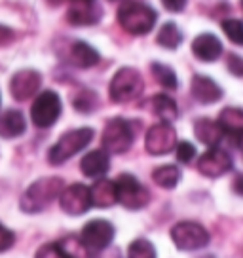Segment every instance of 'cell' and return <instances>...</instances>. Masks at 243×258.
Wrapping results in <instances>:
<instances>
[{
  "instance_id": "obj_1",
  "label": "cell",
  "mask_w": 243,
  "mask_h": 258,
  "mask_svg": "<svg viewBox=\"0 0 243 258\" xmlns=\"http://www.w3.org/2000/svg\"><path fill=\"white\" fill-rule=\"evenodd\" d=\"M63 192V178L59 177H44L25 190L21 198V209L25 213H40L48 207L55 198Z\"/></svg>"
},
{
  "instance_id": "obj_31",
  "label": "cell",
  "mask_w": 243,
  "mask_h": 258,
  "mask_svg": "<svg viewBox=\"0 0 243 258\" xmlns=\"http://www.w3.org/2000/svg\"><path fill=\"white\" fill-rule=\"evenodd\" d=\"M175 150H177V160L180 161V163H190V161L194 160L196 148H194V145H190L187 141L178 143V145L175 146Z\"/></svg>"
},
{
  "instance_id": "obj_30",
  "label": "cell",
  "mask_w": 243,
  "mask_h": 258,
  "mask_svg": "<svg viewBox=\"0 0 243 258\" xmlns=\"http://www.w3.org/2000/svg\"><path fill=\"white\" fill-rule=\"evenodd\" d=\"M97 105V97L93 91H80L74 97V108L80 112H91Z\"/></svg>"
},
{
  "instance_id": "obj_32",
  "label": "cell",
  "mask_w": 243,
  "mask_h": 258,
  "mask_svg": "<svg viewBox=\"0 0 243 258\" xmlns=\"http://www.w3.org/2000/svg\"><path fill=\"white\" fill-rule=\"evenodd\" d=\"M36 258H67V254L59 247V243H48V245L38 249Z\"/></svg>"
},
{
  "instance_id": "obj_25",
  "label": "cell",
  "mask_w": 243,
  "mask_h": 258,
  "mask_svg": "<svg viewBox=\"0 0 243 258\" xmlns=\"http://www.w3.org/2000/svg\"><path fill=\"white\" fill-rule=\"evenodd\" d=\"M158 44L165 49H177L183 42V32L178 31V27L175 23H165L158 32Z\"/></svg>"
},
{
  "instance_id": "obj_13",
  "label": "cell",
  "mask_w": 243,
  "mask_h": 258,
  "mask_svg": "<svg viewBox=\"0 0 243 258\" xmlns=\"http://www.w3.org/2000/svg\"><path fill=\"white\" fill-rule=\"evenodd\" d=\"M40 84H42L40 73H36L33 69H23V71H17L12 76L10 91H12V97L16 101H27V99H31L38 91Z\"/></svg>"
},
{
  "instance_id": "obj_18",
  "label": "cell",
  "mask_w": 243,
  "mask_h": 258,
  "mask_svg": "<svg viewBox=\"0 0 243 258\" xmlns=\"http://www.w3.org/2000/svg\"><path fill=\"white\" fill-rule=\"evenodd\" d=\"M91 205L95 207H110L118 202L116 200V184L108 178H99L95 184L89 188Z\"/></svg>"
},
{
  "instance_id": "obj_23",
  "label": "cell",
  "mask_w": 243,
  "mask_h": 258,
  "mask_svg": "<svg viewBox=\"0 0 243 258\" xmlns=\"http://www.w3.org/2000/svg\"><path fill=\"white\" fill-rule=\"evenodd\" d=\"M152 108H154L156 116L162 121H167V123H171L178 116V108L175 105V101L165 93H160L152 99Z\"/></svg>"
},
{
  "instance_id": "obj_37",
  "label": "cell",
  "mask_w": 243,
  "mask_h": 258,
  "mask_svg": "<svg viewBox=\"0 0 243 258\" xmlns=\"http://www.w3.org/2000/svg\"><path fill=\"white\" fill-rule=\"evenodd\" d=\"M232 190H234L235 194L243 196V175H235L234 182H232Z\"/></svg>"
},
{
  "instance_id": "obj_20",
  "label": "cell",
  "mask_w": 243,
  "mask_h": 258,
  "mask_svg": "<svg viewBox=\"0 0 243 258\" xmlns=\"http://www.w3.org/2000/svg\"><path fill=\"white\" fill-rule=\"evenodd\" d=\"M99 51L95 48H91L86 42H74L73 48H71V61H73L78 69H91L99 63Z\"/></svg>"
},
{
  "instance_id": "obj_19",
  "label": "cell",
  "mask_w": 243,
  "mask_h": 258,
  "mask_svg": "<svg viewBox=\"0 0 243 258\" xmlns=\"http://www.w3.org/2000/svg\"><path fill=\"white\" fill-rule=\"evenodd\" d=\"M25 129H27V121L19 110H6L4 114H0V137H19L25 133Z\"/></svg>"
},
{
  "instance_id": "obj_22",
  "label": "cell",
  "mask_w": 243,
  "mask_h": 258,
  "mask_svg": "<svg viewBox=\"0 0 243 258\" xmlns=\"http://www.w3.org/2000/svg\"><path fill=\"white\" fill-rule=\"evenodd\" d=\"M219 123L228 135H235L243 129V110L235 106H228L219 114Z\"/></svg>"
},
{
  "instance_id": "obj_14",
  "label": "cell",
  "mask_w": 243,
  "mask_h": 258,
  "mask_svg": "<svg viewBox=\"0 0 243 258\" xmlns=\"http://www.w3.org/2000/svg\"><path fill=\"white\" fill-rule=\"evenodd\" d=\"M192 53H194L200 61L205 63H213L222 55V42L211 34V32H203L200 36H196L192 42Z\"/></svg>"
},
{
  "instance_id": "obj_3",
  "label": "cell",
  "mask_w": 243,
  "mask_h": 258,
  "mask_svg": "<svg viewBox=\"0 0 243 258\" xmlns=\"http://www.w3.org/2000/svg\"><path fill=\"white\" fill-rule=\"evenodd\" d=\"M91 141H93V129L80 127V129H73V131H67L65 135L49 148V154H48L49 163L51 165L65 163L67 160H71L80 150H84Z\"/></svg>"
},
{
  "instance_id": "obj_39",
  "label": "cell",
  "mask_w": 243,
  "mask_h": 258,
  "mask_svg": "<svg viewBox=\"0 0 243 258\" xmlns=\"http://www.w3.org/2000/svg\"><path fill=\"white\" fill-rule=\"evenodd\" d=\"M73 6H84V4H97L95 0H69Z\"/></svg>"
},
{
  "instance_id": "obj_5",
  "label": "cell",
  "mask_w": 243,
  "mask_h": 258,
  "mask_svg": "<svg viewBox=\"0 0 243 258\" xmlns=\"http://www.w3.org/2000/svg\"><path fill=\"white\" fill-rule=\"evenodd\" d=\"M114 184H116V200L126 209H131V211L143 209L150 202L148 190L133 175H130V173L120 175V177L116 178Z\"/></svg>"
},
{
  "instance_id": "obj_33",
  "label": "cell",
  "mask_w": 243,
  "mask_h": 258,
  "mask_svg": "<svg viewBox=\"0 0 243 258\" xmlns=\"http://www.w3.org/2000/svg\"><path fill=\"white\" fill-rule=\"evenodd\" d=\"M14 243H16V235H14V232L8 230L6 226L0 224V252H2V250H8Z\"/></svg>"
},
{
  "instance_id": "obj_42",
  "label": "cell",
  "mask_w": 243,
  "mask_h": 258,
  "mask_svg": "<svg viewBox=\"0 0 243 258\" xmlns=\"http://www.w3.org/2000/svg\"><path fill=\"white\" fill-rule=\"evenodd\" d=\"M112 2H114V0H112Z\"/></svg>"
},
{
  "instance_id": "obj_16",
  "label": "cell",
  "mask_w": 243,
  "mask_h": 258,
  "mask_svg": "<svg viewBox=\"0 0 243 258\" xmlns=\"http://www.w3.org/2000/svg\"><path fill=\"white\" fill-rule=\"evenodd\" d=\"M110 167V158L106 150H93L88 152L80 161V169L86 177L101 178L106 175V171Z\"/></svg>"
},
{
  "instance_id": "obj_9",
  "label": "cell",
  "mask_w": 243,
  "mask_h": 258,
  "mask_svg": "<svg viewBox=\"0 0 243 258\" xmlns=\"http://www.w3.org/2000/svg\"><path fill=\"white\" fill-rule=\"evenodd\" d=\"M145 146L152 156H165L177 146V131L167 121H160L146 131Z\"/></svg>"
},
{
  "instance_id": "obj_4",
  "label": "cell",
  "mask_w": 243,
  "mask_h": 258,
  "mask_svg": "<svg viewBox=\"0 0 243 258\" xmlns=\"http://www.w3.org/2000/svg\"><path fill=\"white\" fill-rule=\"evenodd\" d=\"M143 89H145V82L141 73L131 67H124L112 76L108 93L114 103H130L143 93Z\"/></svg>"
},
{
  "instance_id": "obj_15",
  "label": "cell",
  "mask_w": 243,
  "mask_h": 258,
  "mask_svg": "<svg viewBox=\"0 0 243 258\" xmlns=\"http://www.w3.org/2000/svg\"><path fill=\"white\" fill-rule=\"evenodd\" d=\"M192 95L198 103L202 105H213L220 101L222 97V89L215 80H211L209 76H202V74H196L192 78Z\"/></svg>"
},
{
  "instance_id": "obj_41",
  "label": "cell",
  "mask_w": 243,
  "mask_h": 258,
  "mask_svg": "<svg viewBox=\"0 0 243 258\" xmlns=\"http://www.w3.org/2000/svg\"><path fill=\"white\" fill-rule=\"evenodd\" d=\"M241 4H243V0H241Z\"/></svg>"
},
{
  "instance_id": "obj_8",
  "label": "cell",
  "mask_w": 243,
  "mask_h": 258,
  "mask_svg": "<svg viewBox=\"0 0 243 258\" xmlns=\"http://www.w3.org/2000/svg\"><path fill=\"white\" fill-rule=\"evenodd\" d=\"M171 239L180 250H198L209 243V232L198 222H178L171 228Z\"/></svg>"
},
{
  "instance_id": "obj_29",
  "label": "cell",
  "mask_w": 243,
  "mask_h": 258,
  "mask_svg": "<svg viewBox=\"0 0 243 258\" xmlns=\"http://www.w3.org/2000/svg\"><path fill=\"white\" fill-rule=\"evenodd\" d=\"M222 31L230 38V42H234L235 46H243V23L239 19H224Z\"/></svg>"
},
{
  "instance_id": "obj_6",
  "label": "cell",
  "mask_w": 243,
  "mask_h": 258,
  "mask_svg": "<svg viewBox=\"0 0 243 258\" xmlns=\"http://www.w3.org/2000/svg\"><path fill=\"white\" fill-rule=\"evenodd\" d=\"M61 110H63V105H61L59 95L51 89H46L34 99L33 106H31V120L40 129L51 127L59 120Z\"/></svg>"
},
{
  "instance_id": "obj_28",
  "label": "cell",
  "mask_w": 243,
  "mask_h": 258,
  "mask_svg": "<svg viewBox=\"0 0 243 258\" xmlns=\"http://www.w3.org/2000/svg\"><path fill=\"white\" fill-rule=\"evenodd\" d=\"M128 258H156L154 245L148 239H135L128 249Z\"/></svg>"
},
{
  "instance_id": "obj_35",
  "label": "cell",
  "mask_w": 243,
  "mask_h": 258,
  "mask_svg": "<svg viewBox=\"0 0 243 258\" xmlns=\"http://www.w3.org/2000/svg\"><path fill=\"white\" fill-rule=\"evenodd\" d=\"M14 40H16V32L6 25H0V46H6Z\"/></svg>"
},
{
  "instance_id": "obj_10",
  "label": "cell",
  "mask_w": 243,
  "mask_h": 258,
  "mask_svg": "<svg viewBox=\"0 0 243 258\" xmlns=\"http://www.w3.org/2000/svg\"><path fill=\"white\" fill-rule=\"evenodd\" d=\"M80 239L89 249V252H101L105 250L114 239V226L108 220H89L88 224L82 228Z\"/></svg>"
},
{
  "instance_id": "obj_7",
  "label": "cell",
  "mask_w": 243,
  "mask_h": 258,
  "mask_svg": "<svg viewBox=\"0 0 243 258\" xmlns=\"http://www.w3.org/2000/svg\"><path fill=\"white\" fill-rule=\"evenodd\" d=\"M133 127L128 120L114 118L105 125L103 131V148L108 154H124L133 145Z\"/></svg>"
},
{
  "instance_id": "obj_12",
  "label": "cell",
  "mask_w": 243,
  "mask_h": 258,
  "mask_svg": "<svg viewBox=\"0 0 243 258\" xmlns=\"http://www.w3.org/2000/svg\"><path fill=\"white\" fill-rule=\"evenodd\" d=\"M232 169V156L222 150L219 146H213L205 154H202V158L198 160V171L209 178H217L226 175L228 171Z\"/></svg>"
},
{
  "instance_id": "obj_34",
  "label": "cell",
  "mask_w": 243,
  "mask_h": 258,
  "mask_svg": "<svg viewBox=\"0 0 243 258\" xmlns=\"http://www.w3.org/2000/svg\"><path fill=\"white\" fill-rule=\"evenodd\" d=\"M228 71L234 74V76H237V78H243V57L235 55V53H232V55H228Z\"/></svg>"
},
{
  "instance_id": "obj_38",
  "label": "cell",
  "mask_w": 243,
  "mask_h": 258,
  "mask_svg": "<svg viewBox=\"0 0 243 258\" xmlns=\"http://www.w3.org/2000/svg\"><path fill=\"white\" fill-rule=\"evenodd\" d=\"M232 137H234V145L243 150V129H241V131H237V133H235V135H232Z\"/></svg>"
},
{
  "instance_id": "obj_36",
  "label": "cell",
  "mask_w": 243,
  "mask_h": 258,
  "mask_svg": "<svg viewBox=\"0 0 243 258\" xmlns=\"http://www.w3.org/2000/svg\"><path fill=\"white\" fill-rule=\"evenodd\" d=\"M162 2L169 12H183L187 6V0H162Z\"/></svg>"
},
{
  "instance_id": "obj_24",
  "label": "cell",
  "mask_w": 243,
  "mask_h": 258,
  "mask_svg": "<svg viewBox=\"0 0 243 258\" xmlns=\"http://www.w3.org/2000/svg\"><path fill=\"white\" fill-rule=\"evenodd\" d=\"M152 178H154V182L160 186V188L171 190V188H175V186L178 184V180H180V169H178L177 165H162V167L154 169Z\"/></svg>"
},
{
  "instance_id": "obj_26",
  "label": "cell",
  "mask_w": 243,
  "mask_h": 258,
  "mask_svg": "<svg viewBox=\"0 0 243 258\" xmlns=\"http://www.w3.org/2000/svg\"><path fill=\"white\" fill-rule=\"evenodd\" d=\"M57 243H59V247L67 254V258H91V252H89V249L84 245L80 237L69 235V237H65V239H61V241Z\"/></svg>"
},
{
  "instance_id": "obj_2",
  "label": "cell",
  "mask_w": 243,
  "mask_h": 258,
  "mask_svg": "<svg viewBox=\"0 0 243 258\" xmlns=\"http://www.w3.org/2000/svg\"><path fill=\"white\" fill-rule=\"evenodd\" d=\"M156 19H158L156 10L143 2H135V0L124 2L118 10V23L122 25V29L128 31L130 34H137V36H143L152 31Z\"/></svg>"
},
{
  "instance_id": "obj_17",
  "label": "cell",
  "mask_w": 243,
  "mask_h": 258,
  "mask_svg": "<svg viewBox=\"0 0 243 258\" xmlns=\"http://www.w3.org/2000/svg\"><path fill=\"white\" fill-rule=\"evenodd\" d=\"M194 133L203 145L211 146V148H213V146H219L222 137L226 135L224 129L220 127L219 121H213V120H209V118H202V120L196 121Z\"/></svg>"
},
{
  "instance_id": "obj_11",
  "label": "cell",
  "mask_w": 243,
  "mask_h": 258,
  "mask_svg": "<svg viewBox=\"0 0 243 258\" xmlns=\"http://www.w3.org/2000/svg\"><path fill=\"white\" fill-rule=\"evenodd\" d=\"M59 205L67 215H84L88 209H91V194L86 184H71L63 188L59 196Z\"/></svg>"
},
{
  "instance_id": "obj_27",
  "label": "cell",
  "mask_w": 243,
  "mask_h": 258,
  "mask_svg": "<svg viewBox=\"0 0 243 258\" xmlns=\"http://www.w3.org/2000/svg\"><path fill=\"white\" fill-rule=\"evenodd\" d=\"M152 74H154L156 82L165 89H177V74L173 73V69L162 63H152Z\"/></svg>"
},
{
  "instance_id": "obj_40",
  "label": "cell",
  "mask_w": 243,
  "mask_h": 258,
  "mask_svg": "<svg viewBox=\"0 0 243 258\" xmlns=\"http://www.w3.org/2000/svg\"><path fill=\"white\" fill-rule=\"evenodd\" d=\"M203 258H215V256H203Z\"/></svg>"
},
{
  "instance_id": "obj_21",
  "label": "cell",
  "mask_w": 243,
  "mask_h": 258,
  "mask_svg": "<svg viewBox=\"0 0 243 258\" xmlns=\"http://www.w3.org/2000/svg\"><path fill=\"white\" fill-rule=\"evenodd\" d=\"M101 17V10L97 4H84V6H73L67 14V21L71 25H95Z\"/></svg>"
}]
</instances>
